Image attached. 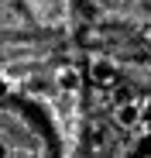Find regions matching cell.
Instances as JSON below:
<instances>
[{
  "label": "cell",
  "instance_id": "cell-1",
  "mask_svg": "<svg viewBox=\"0 0 151 158\" xmlns=\"http://www.w3.org/2000/svg\"><path fill=\"white\" fill-rule=\"evenodd\" d=\"M141 117H144V110H141V103H120V107L113 110V120L124 127V131H131V127H137L141 124Z\"/></svg>",
  "mask_w": 151,
  "mask_h": 158
},
{
  "label": "cell",
  "instance_id": "cell-2",
  "mask_svg": "<svg viewBox=\"0 0 151 158\" xmlns=\"http://www.w3.org/2000/svg\"><path fill=\"white\" fill-rule=\"evenodd\" d=\"M55 83H59V89H65V93H76L83 79H79V72H76L72 65H65V69H59V72H55Z\"/></svg>",
  "mask_w": 151,
  "mask_h": 158
},
{
  "label": "cell",
  "instance_id": "cell-3",
  "mask_svg": "<svg viewBox=\"0 0 151 158\" xmlns=\"http://www.w3.org/2000/svg\"><path fill=\"white\" fill-rule=\"evenodd\" d=\"M93 83H96V86H110V83H113V65H110L107 59H96V62H93Z\"/></svg>",
  "mask_w": 151,
  "mask_h": 158
},
{
  "label": "cell",
  "instance_id": "cell-4",
  "mask_svg": "<svg viewBox=\"0 0 151 158\" xmlns=\"http://www.w3.org/2000/svg\"><path fill=\"white\" fill-rule=\"evenodd\" d=\"M4 89H7V76L0 72V93H4Z\"/></svg>",
  "mask_w": 151,
  "mask_h": 158
},
{
  "label": "cell",
  "instance_id": "cell-5",
  "mask_svg": "<svg viewBox=\"0 0 151 158\" xmlns=\"http://www.w3.org/2000/svg\"><path fill=\"white\" fill-rule=\"evenodd\" d=\"M148 45H151V31H148Z\"/></svg>",
  "mask_w": 151,
  "mask_h": 158
}]
</instances>
